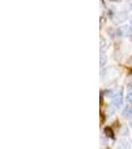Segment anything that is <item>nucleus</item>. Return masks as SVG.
Here are the masks:
<instances>
[{
    "label": "nucleus",
    "instance_id": "obj_16",
    "mask_svg": "<svg viewBox=\"0 0 132 149\" xmlns=\"http://www.w3.org/2000/svg\"><path fill=\"white\" fill-rule=\"evenodd\" d=\"M130 127H131V128H132V122H131V123H130Z\"/></svg>",
    "mask_w": 132,
    "mask_h": 149
},
{
    "label": "nucleus",
    "instance_id": "obj_10",
    "mask_svg": "<svg viewBox=\"0 0 132 149\" xmlns=\"http://www.w3.org/2000/svg\"><path fill=\"white\" fill-rule=\"evenodd\" d=\"M126 102L128 103H132V92H128L126 95Z\"/></svg>",
    "mask_w": 132,
    "mask_h": 149
},
{
    "label": "nucleus",
    "instance_id": "obj_11",
    "mask_svg": "<svg viewBox=\"0 0 132 149\" xmlns=\"http://www.w3.org/2000/svg\"><path fill=\"white\" fill-rule=\"evenodd\" d=\"M127 64H128L129 66H132V56L127 60Z\"/></svg>",
    "mask_w": 132,
    "mask_h": 149
},
{
    "label": "nucleus",
    "instance_id": "obj_3",
    "mask_svg": "<svg viewBox=\"0 0 132 149\" xmlns=\"http://www.w3.org/2000/svg\"><path fill=\"white\" fill-rule=\"evenodd\" d=\"M114 17H115L114 21L116 23H123V22H125L127 19H128L129 16H128V13H127L126 11H120L119 13H117Z\"/></svg>",
    "mask_w": 132,
    "mask_h": 149
},
{
    "label": "nucleus",
    "instance_id": "obj_1",
    "mask_svg": "<svg viewBox=\"0 0 132 149\" xmlns=\"http://www.w3.org/2000/svg\"><path fill=\"white\" fill-rule=\"evenodd\" d=\"M131 34H132V28L129 24L121 25L117 29V35L120 36V37H129Z\"/></svg>",
    "mask_w": 132,
    "mask_h": 149
},
{
    "label": "nucleus",
    "instance_id": "obj_8",
    "mask_svg": "<svg viewBox=\"0 0 132 149\" xmlns=\"http://www.w3.org/2000/svg\"><path fill=\"white\" fill-rule=\"evenodd\" d=\"M122 114H123L124 116H132V107H126V109L123 110Z\"/></svg>",
    "mask_w": 132,
    "mask_h": 149
},
{
    "label": "nucleus",
    "instance_id": "obj_15",
    "mask_svg": "<svg viewBox=\"0 0 132 149\" xmlns=\"http://www.w3.org/2000/svg\"><path fill=\"white\" fill-rule=\"evenodd\" d=\"M130 8H131V10H132V2H131V4H130Z\"/></svg>",
    "mask_w": 132,
    "mask_h": 149
},
{
    "label": "nucleus",
    "instance_id": "obj_13",
    "mask_svg": "<svg viewBox=\"0 0 132 149\" xmlns=\"http://www.w3.org/2000/svg\"><path fill=\"white\" fill-rule=\"evenodd\" d=\"M129 25H130L131 28H132V17L129 18Z\"/></svg>",
    "mask_w": 132,
    "mask_h": 149
},
{
    "label": "nucleus",
    "instance_id": "obj_5",
    "mask_svg": "<svg viewBox=\"0 0 132 149\" xmlns=\"http://www.w3.org/2000/svg\"><path fill=\"white\" fill-rule=\"evenodd\" d=\"M106 64H107V56L101 52V53H100V57H99V66H100V68L104 67Z\"/></svg>",
    "mask_w": 132,
    "mask_h": 149
},
{
    "label": "nucleus",
    "instance_id": "obj_9",
    "mask_svg": "<svg viewBox=\"0 0 132 149\" xmlns=\"http://www.w3.org/2000/svg\"><path fill=\"white\" fill-rule=\"evenodd\" d=\"M128 133H129V131H128V128H127L126 126H122L120 128V134L122 136H127L128 135Z\"/></svg>",
    "mask_w": 132,
    "mask_h": 149
},
{
    "label": "nucleus",
    "instance_id": "obj_7",
    "mask_svg": "<svg viewBox=\"0 0 132 149\" xmlns=\"http://www.w3.org/2000/svg\"><path fill=\"white\" fill-rule=\"evenodd\" d=\"M107 46V42L105 40V38H104L102 36H100V41H99V47H100V51L102 52V50L105 49Z\"/></svg>",
    "mask_w": 132,
    "mask_h": 149
},
{
    "label": "nucleus",
    "instance_id": "obj_2",
    "mask_svg": "<svg viewBox=\"0 0 132 149\" xmlns=\"http://www.w3.org/2000/svg\"><path fill=\"white\" fill-rule=\"evenodd\" d=\"M112 103H113V105L115 107H117V109L122 107V104H123V88H120L118 93L112 98Z\"/></svg>",
    "mask_w": 132,
    "mask_h": 149
},
{
    "label": "nucleus",
    "instance_id": "obj_14",
    "mask_svg": "<svg viewBox=\"0 0 132 149\" xmlns=\"http://www.w3.org/2000/svg\"><path fill=\"white\" fill-rule=\"evenodd\" d=\"M129 92H132V84L129 86Z\"/></svg>",
    "mask_w": 132,
    "mask_h": 149
},
{
    "label": "nucleus",
    "instance_id": "obj_6",
    "mask_svg": "<svg viewBox=\"0 0 132 149\" xmlns=\"http://www.w3.org/2000/svg\"><path fill=\"white\" fill-rule=\"evenodd\" d=\"M104 134L109 138H114V134H113V131H112L111 127H105V128H104Z\"/></svg>",
    "mask_w": 132,
    "mask_h": 149
},
{
    "label": "nucleus",
    "instance_id": "obj_4",
    "mask_svg": "<svg viewBox=\"0 0 132 149\" xmlns=\"http://www.w3.org/2000/svg\"><path fill=\"white\" fill-rule=\"evenodd\" d=\"M129 147H130V144L125 139H121L117 143V149H129Z\"/></svg>",
    "mask_w": 132,
    "mask_h": 149
},
{
    "label": "nucleus",
    "instance_id": "obj_12",
    "mask_svg": "<svg viewBox=\"0 0 132 149\" xmlns=\"http://www.w3.org/2000/svg\"><path fill=\"white\" fill-rule=\"evenodd\" d=\"M111 2H115V3H120L122 2V0H110Z\"/></svg>",
    "mask_w": 132,
    "mask_h": 149
}]
</instances>
